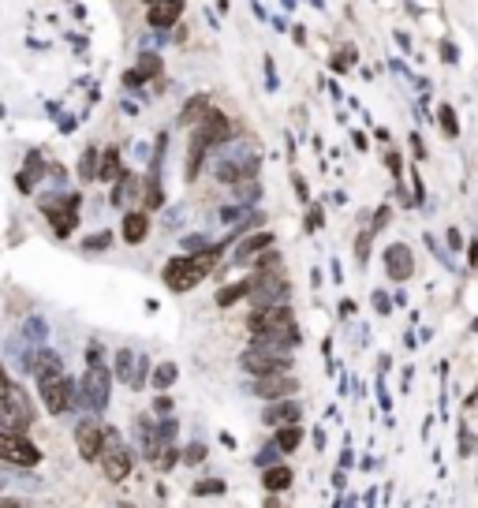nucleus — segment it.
I'll list each match as a JSON object with an SVG mask.
<instances>
[{
    "mask_svg": "<svg viewBox=\"0 0 478 508\" xmlns=\"http://www.w3.org/2000/svg\"><path fill=\"white\" fill-rule=\"evenodd\" d=\"M247 333L250 344L273 348V351H291L303 344V329L296 325L291 303H262L247 314Z\"/></svg>",
    "mask_w": 478,
    "mask_h": 508,
    "instance_id": "1",
    "label": "nucleus"
},
{
    "mask_svg": "<svg viewBox=\"0 0 478 508\" xmlns=\"http://www.w3.org/2000/svg\"><path fill=\"white\" fill-rule=\"evenodd\" d=\"M232 135H235V124H232V116H224L221 109H209L202 120L194 124L191 142H187V168H183L187 184H194V179H198V172H202V165L209 158V150L224 146Z\"/></svg>",
    "mask_w": 478,
    "mask_h": 508,
    "instance_id": "2",
    "label": "nucleus"
},
{
    "mask_svg": "<svg viewBox=\"0 0 478 508\" xmlns=\"http://www.w3.org/2000/svg\"><path fill=\"white\" fill-rule=\"evenodd\" d=\"M221 254H224V243H214V247H202V251H187V254H180V258H172V262L165 266V284L172 292H191L198 280H206L209 273L217 269L221 262Z\"/></svg>",
    "mask_w": 478,
    "mask_h": 508,
    "instance_id": "3",
    "label": "nucleus"
},
{
    "mask_svg": "<svg viewBox=\"0 0 478 508\" xmlns=\"http://www.w3.org/2000/svg\"><path fill=\"white\" fill-rule=\"evenodd\" d=\"M288 295H291V284L284 277V269L281 266H258V273L250 277V292L247 299L255 307L262 303H288Z\"/></svg>",
    "mask_w": 478,
    "mask_h": 508,
    "instance_id": "4",
    "label": "nucleus"
},
{
    "mask_svg": "<svg viewBox=\"0 0 478 508\" xmlns=\"http://www.w3.org/2000/svg\"><path fill=\"white\" fill-rule=\"evenodd\" d=\"M98 463H101V475L109 482H124L131 475V467H135V452L116 437V430H105V445H101Z\"/></svg>",
    "mask_w": 478,
    "mask_h": 508,
    "instance_id": "5",
    "label": "nucleus"
},
{
    "mask_svg": "<svg viewBox=\"0 0 478 508\" xmlns=\"http://www.w3.org/2000/svg\"><path fill=\"white\" fill-rule=\"evenodd\" d=\"M262 158L255 150H228V153H217V165H214V176L221 179L224 187H232L235 179H250L258 176Z\"/></svg>",
    "mask_w": 478,
    "mask_h": 508,
    "instance_id": "6",
    "label": "nucleus"
},
{
    "mask_svg": "<svg viewBox=\"0 0 478 508\" xmlns=\"http://www.w3.org/2000/svg\"><path fill=\"white\" fill-rule=\"evenodd\" d=\"M0 463L37 467V463H42V449H37L26 434H16V430H0Z\"/></svg>",
    "mask_w": 478,
    "mask_h": 508,
    "instance_id": "7",
    "label": "nucleus"
},
{
    "mask_svg": "<svg viewBox=\"0 0 478 508\" xmlns=\"http://www.w3.org/2000/svg\"><path fill=\"white\" fill-rule=\"evenodd\" d=\"M34 426V408L26 400L23 389H8L0 396V430H16V434H26Z\"/></svg>",
    "mask_w": 478,
    "mask_h": 508,
    "instance_id": "8",
    "label": "nucleus"
},
{
    "mask_svg": "<svg viewBox=\"0 0 478 508\" xmlns=\"http://www.w3.org/2000/svg\"><path fill=\"white\" fill-rule=\"evenodd\" d=\"M239 367H243L250 377H258V374H281V370H291V351H273V348L250 344L243 355H239Z\"/></svg>",
    "mask_w": 478,
    "mask_h": 508,
    "instance_id": "9",
    "label": "nucleus"
},
{
    "mask_svg": "<svg viewBox=\"0 0 478 508\" xmlns=\"http://www.w3.org/2000/svg\"><path fill=\"white\" fill-rule=\"evenodd\" d=\"M299 393V377L291 370H281V374H258L250 382V396L258 400H281V396H291Z\"/></svg>",
    "mask_w": 478,
    "mask_h": 508,
    "instance_id": "10",
    "label": "nucleus"
},
{
    "mask_svg": "<svg viewBox=\"0 0 478 508\" xmlns=\"http://www.w3.org/2000/svg\"><path fill=\"white\" fill-rule=\"evenodd\" d=\"M381 262H385L389 280H396V284H407L411 277H415V254H411L407 243H389L385 247V254H381Z\"/></svg>",
    "mask_w": 478,
    "mask_h": 508,
    "instance_id": "11",
    "label": "nucleus"
},
{
    "mask_svg": "<svg viewBox=\"0 0 478 508\" xmlns=\"http://www.w3.org/2000/svg\"><path fill=\"white\" fill-rule=\"evenodd\" d=\"M37 389H42V403L49 415H64L75 403V385L68 382V377H49V382H37Z\"/></svg>",
    "mask_w": 478,
    "mask_h": 508,
    "instance_id": "12",
    "label": "nucleus"
},
{
    "mask_svg": "<svg viewBox=\"0 0 478 508\" xmlns=\"http://www.w3.org/2000/svg\"><path fill=\"white\" fill-rule=\"evenodd\" d=\"M101 445H105V426L98 419H83L75 426V449H78V456H83L86 463H98Z\"/></svg>",
    "mask_w": 478,
    "mask_h": 508,
    "instance_id": "13",
    "label": "nucleus"
},
{
    "mask_svg": "<svg viewBox=\"0 0 478 508\" xmlns=\"http://www.w3.org/2000/svg\"><path fill=\"white\" fill-rule=\"evenodd\" d=\"M109 385H112V377H109V370L101 367V362H90V370H86V377H83V393H86V403L90 408H105L109 403Z\"/></svg>",
    "mask_w": 478,
    "mask_h": 508,
    "instance_id": "14",
    "label": "nucleus"
},
{
    "mask_svg": "<svg viewBox=\"0 0 478 508\" xmlns=\"http://www.w3.org/2000/svg\"><path fill=\"white\" fill-rule=\"evenodd\" d=\"M303 419V403L281 396V400H265V411H262V423L265 426H281V423H299Z\"/></svg>",
    "mask_w": 478,
    "mask_h": 508,
    "instance_id": "15",
    "label": "nucleus"
},
{
    "mask_svg": "<svg viewBox=\"0 0 478 508\" xmlns=\"http://www.w3.org/2000/svg\"><path fill=\"white\" fill-rule=\"evenodd\" d=\"M239 240H243V243L235 247V266H255L258 258L276 243L273 232H255V236H239Z\"/></svg>",
    "mask_w": 478,
    "mask_h": 508,
    "instance_id": "16",
    "label": "nucleus"
},
{
    "mask_svg": "<svg viewBox=\"0 0 478 508\" xmlns=\"http://www.w3.org/2000/svg\"><path fill=\"white\" fill-rule=\"evenodd\" d=\"M183 8H187V0H153L150 11H146V23H150L153 30H168L172 23H180Z\"/></svg>",
    "mask_w": 478,
    "mask_h": 508,
    "instance_id": "17",
    "label": "nucleus"
},
{
    "mask_svg": "<svg viewBox=\"0 0 478 508\" xmlns=\"http://www.w3.org/2000/svg\"><path fill=\"white\" fill-rule=\"evenodd\" d=\"M119 236H124V243H131V247L146 243V236H150V213L146 210H127L124 225H119Z\"/></svg>",
    "mask_w": 478,
    "mask_h": 508,
    "instance_id": "18",
    "label": "nucleus"
},
{
    "mask_svg": "<svg viewBox=\"0 0 478 508\" xmlns=\"http://www.w3.org/2000/svg\"><path fill=\"white\" fill-rule=\"evenodd\" d=\"M291 482H296V471H291L288 463H269V467H262V486L269 490V493L288 490Z\"/></svg>",
    "mask_w": 478,
    "mask_h": 508,
    "instance_id": "19",
    "label": "nucleus"
},
{
    "mask_svg": "<svg viewBox=\"0 0 478 508\" xmlns=\"http://www.w3.org/2000/svg\"><path fill=\"white\" fill-rule=\"evenodd\" d=\"M214 109V101H209V94H194L187 105L180 109V127H194L198 120H202V116Z\"/></svg>",
    "mask_w": 478,
    "mask_h": 508,
    "instance_id": "20",
    "label": "nucleus"
},
{
    "mask_svg": "<svg viewBox=\"0 0 478 508\" xmlns=\"http://www.w3.org/2000/svg\"><path fill=\"white\" fill-rule=\"evenodd\" d=\"M273 441H276V449H281L284 456H288V452H299V445H303V426H299V423H281V426H276V434H273Z\"/></svg>",
    "mask_w": 478,
    "mask_h": 508,
    "instance_id": "21",
    "label": "nucleus"
},
{
    "mask_svg": "<svg viewBox=\"0 0 478 508\" xmlns=\"http://www.w3.org/2000/svg\"><path fill=\"white\" fill-rule=\"evenodd\" d=\"M247 292H250V277L247 280H235V284H224V288L217 292V307L228 310V307L239 303V299H247Z\"/></svg>",
    "mask_w": 478,
    "mask_h": 508,
    "instance_id": "22",
    "label": "nucleus"
},
{
    "mask_svg": "<svg viewBox=\"0 0 478 508\" xmlns=\"http://www.w3.org/2000/svg\"><path fill=\"white\" fill-rule=\"evenodd\" d=\"M232 194H235V202H239V206L258 202V199H262V184H258V176H250V179H235V184H232Z\"/></svg>",
    "mask_w": 478,
    "mask_h": 508,
    "instance_id": "23",
    "label": "nucleus"
},
{
    "mask_svg": "<svg viewBox=\"0 0 478 508\" xmlns=\"http://www.w3.org/2000/svg\"><path fill=\"white\" fill-rule=\"evenodd\" d=\"M119 172H124V168H119V150H116V146H109V150L101 153L98 179H105V184H109V179H119Z\"/></svg>",
    "mask_w": 478,
    "mask_h": 508,
    "instance_id": "24",
    "label": "nucleus"
},
{
    "mask_svg": "<svg viewBox=\"0 0 478 508\" xmlns=\"http://www.w3.org/2000/svg\"><path fill=\"white\" fill-rule=\"evenodd\" d=\"M355 64H358V49H355V45H340V49H337V53H333V57H329V68H333L337 75H344V71H351V68H355Z\"/></svg>",
    "mask_w": 478,
    "mask_h": 508,
    "instance_id": "25",
    "label": "nucleus"
},
{
    "mask_svg": "<svg viewBox=\"0 0 478 508\" xmlns=\"http://www.w3.org/2000/svg\"><path fill=\"white\" fill-rule=\"evenodd\" d=\"M437 127H441L445 138H460V116H456L453 105H441V109H437Z\"/></svg>",
    "mask_w": 478,
    "mask_h": 508,
    "instance_id": "26",
    "label": "nucleus"
},
{
    "mask_svg": "<svg viewBox=\"0 0 478 508\" xmlns=\"http://www.w3.org/2000/svg\"><path fill=\"white\" fill-rule=\"evenodd\" d=\"M176 377H180V367H176V362H161V367L153 370V389H161V393H165V389L176 382Z\"/></svg>",
    "mask_w": 478,
    "mask_h": 508,
    "instance_id": "27",
    "label": "nucleus"
},
{
    "mask_svg": "<svg viewBox=\"0 0 478 508\" xmlns=\"http://www.w3.org/2000/svg\"><path fill=\"white\" fill-rule=\"evenodd\" d=\"M64 367H60V359L52 355V351H45L42 355V367H37V382H49V377H60Z\"/></svg>",
    "mask_w": 478,
    "mask_h": 508,
    "instance_id": "28",
    "label": "nucleus"
},
{
    "mask_svg": "<svg viewBox=\"0 0 478 508\" xmlns=\"http://www.w3.org/2000/svg\"><path fill=\"white\" fill-rule=\"evenodd\" d=\"M78 176H83L86 184H90V179H98V150H94V146H90V150L83 153V161H78Z\"/></svg>",
    "mask_w": 478,
    "mask_h": 508,
    "instance_id": "29",
    "label": "nucleus"
},
{
    "mask_svg": "<svg viewBox=\"0 0 478 508\" xmlns=\"http://www.w3.org/2000/svg\"><path fill=\"white\" fill-rule=\"evenodd\" d=\"M322 225H325V206L310 202V213H307V220H303V232H317Z\"/></svg>",
    "mask_w": 478,
    "mask_h": 508,
    "instance_id": "30",
    "label": "nucleus"
},
{
    "mask_svg": "<svg viewBox=\"0 0 478 508\" xmlns=\"http://www.w3.org/2000/svg\"><path fill=\"white\" fill-rule=\"evenodd\" d=\"M281 456H284V452L276 449V441H269V445H262V452L255 456V463H258V467H269V463L281 460Z\"/></svg>",
    "mask_w": 478,
    "mask_h": 508,
    "instance_id": "31",
    "label": "nucleus"
},
{
    "mask_svg": "<svg viewBox=\"0 0 478 508\" xmlns=\"http://www.w3.org/2000/svg\"><path fill=\"white\" fill-rule=\"evenodd\" d=\"M474 449H478V441L471 434V426L460 423V456H474Z\"/></svg>",
    "mask_w": 478,
    "mask_h": 508,
    "instance_id": "32",
    "label": "nucleus"
},
{
    "mask_svg": "<svg viewBox=\"0 0 478 508\" xmlns=\"http://www.w3.org/2000/svg\"><path fill=\"white\" fill-rule=\"evenodd\" d=\"M131 362H135V355L124 348V351L116 355V374H119V382H127V385H131Z\"/></svg>",
    "mask_w": 478,
    "mask_h": 508,
    "instance_id": "33",
    "label": "nucleus"
},
{
    "mask_svg": "<svg viewBox=\"0 0 478 508\" xmlns=\"http://www.w3.org/2000/svg\"><path fill=\"white\" fill-rule=\"evenodd\" d=\"M206 452H209V449L202 445V441H194V445H187V449H183V456H180V460L194 467V463H202V460H206Z\"/></svg>",
    "mask_w": 478,
    "mask_h": 508,
    "instance_id": "34",
    "label": "nucleus"
},
{
    "mask_svg": "<svg viewBox=\"0 0 478 508\" xmlns=\"http://www.w3.org/2000/svg\"><path fill=\"white\" fill-rule=\"evenodd\" d=\"M389 220H392V210H389V206H378L374 220H370V232H374V236H378V232H381L385 225H389Z\"/></svg>",
    "mask_w": 478,
    "mask_h": 508,
    "instance_id": "35",
    "label": "nucleus"
},
{
    "mask_svg": "<svg viewBox=\"0 0 478 508\" xmlns=\"http://www.w3.org/2000/svg\"><path fill=\"white\" fill-rule=\"evenodd\" d=\"M291 191H296L299 202H310V187H307V179H303L299 172H291Z\"/></svg>",
    "mask_w": 478,
    "mask_h": 508,
    "instance_id": "36",
    "label": "nucleus"
},
{
    "mask_svg": "<svg viewBox=\"0 0 478 508\" xmlns=\"http://www.w3.org/2000/svg\"><path fill=\"white\" fill-rule=\"evenodd\" d=\"M374 310H378V314H392V299H389V292H385V288L374 292Z\"/></svg>",
    "mask_w": 478,
    "mask_h": 508,
    "instance_id": "37",
    "label": "nucleus"
},
{
    "mask_svg": "<svg viewBox=\"0 0 478 508\" xmlns=\"http://www.w3.org/2000/svg\"><path fill=\"white\" fill-rule=\"evenodd\" d=\"M109 243H112V232H98V236L86 240V251H105Z\"/></svg>",
    "mask_w": 478,
    "mask_h": 508,
    "instance_id": "38",
    "label": "nucleus"
},
{
    "mask_svg": "<svg viewBox=\"0 0 478 508\" xmlns=\"http://www.w3.org/2000/svg\"><path fill=\"white\" fill-rule=\"evenodd\" d=\"M194 493H224V482L221 478H202L194 486Z\"/></svg>",
    "mask_w": 478,
    "mask_h": 508,
    "instance_id": "39",
    "label": "nucleus"
},
{
    "mask_svg": "<svg viewBox=\"0 0 478 508\" xmlns=\"http://www.w3.org/2000/svg\"><path fill=\"white\" fill-rule=\"evenodd\" d=\"M276 83H281V79H276V64H273V57H265V90L273 94Z\"/></svg>",
    "mask_w": 478,
    "mask_h": 508,
    "instance_id": "40",
    "label": "nucleus"
},
{
    "mask_svg": "<svg viewBox=\"0 0 478 508\" xmlns=\"http://www.w3.org/2000/svg\"><path fill=\"white\" fill-rule=\"evenodd\" d=\"M243 213H247L243 206H224V210H221V220H224V225H235V220L243 217Z\"/></svg>",
    "mask_w": 478,
    "mask_h": 508,
    "instance_id": "41",
    "label": "nucleus"
},
{
    "mask_svg": "<svg viewBox=\"0 0 478 508\" xmlns=\"http://www.w3.org/2000/svg\"><path fill=\"white\" fill-rule=\"evenodd\" d=\"M407 142H411V153H415V158H419V161H422V158H426V142H422V138H419V131H411V135H407Z\"/></svg>",
    "mask_w": 478,
    "mask_h": 508,
    "instance_id": "42",
    "label": "nucleus"
},
{
    "mask_svg": "<svg viewBox=\"0 0 478 508\" xmlns=\"http://www.w3.org/2000/svg\"><path fill=\"white\" fill-rule=\"evenodd\" d=\"M441 60L445 64H460V49L453 42H441Z\"/></svg>",
    "mask_w": 478,
    "mask_h": 508,
    "instance_id": "43",
    "label": "nucleus"
},
{
    "mask_svg": "<svg viewBox=\"0 0 478 508\" xmlns=\"http://www.w3.org/2000/svg\"><path fill=\"white\" fill-rule=\"evenodd\" d=\"M385 165H389V168H392V176H396V179H400V176H404V165H400V153H392V150H389V153H385Z\"/></svg>",
    "mask_w": 478,
    "mask_h": 508,
    "instance_id": "44",
    "label": "nucleus"
},
{
    "mask_svg": "<svg viewBox=\"0 0 478 508\" xmlns=\"http://www.w3.org/2000/svg\"><path fill=\"white\" fill-rule=\"evenodd\" d=\"M202 247H209L206 236H187V240H183V251H202Z\"/></svg>",
    "mask_w": 478,
    "mask_h": 508,
    "instance_id": "45",
    "label": "nucleus"
},
{
    "mask_svg": "<svg viewBox=\"0 0 478 508\" xmlns=\"http://www.w3.org/2000/svg\"><path fill=\"white\" fill-rule=\"evenodd\" d=\"M448 251H460V247H463V236H460V228H448Z\"/></svg>",
    "mask_w": 478,
    "mask_h": 508,
    "instance_id": "46",
    "label": "nucleus"
},
{
    "mask_svg": "<svg viewBox=\"0 0 478 508\" xmlns=\"http://www.w3.org/2000/svg\"><path fill=\"white\" fill-rule=\"evenodd\" d=\"M355 310H358V307H355V299H340V314H344V318H351Z\"/></svg>",
    "mask_w": 478,
    "mask_h": 508,
    "instance_id": "47",
    "label": "nucleus"
},
{
    "mask_svg": "<svg viewBox=\"0 0 478 508\" xmlns=\"http://www.w3.org/2000/svg\"><path fill=\"white\" fill-rule=\"evenodd\" d=\"M11 389V377H8V370H4V362H0V396H4Z\"/></svg>",
    "mask_w": 478,
    "mask_h": 508,
    "instance_id": "48",
    "label": "nucleus"
},
{
    "mask_svg": "<svg viewBox=\"0 0 478 508\" xmlns=\"http://www.w3.org/2000/svg\"><path fill=\"white\" fill-rule=\"evenodd\" d=\"M291 42H296V45H307V30L296 27V30H291Z\"/></svg>",
    "mask_w": 478,
    "mask_h": 508,
    "instance_id": "49",
    "label": "nucleus"
},
{
    "mask_svg": "<svg viewBox=\"0 0 478 508\" xmlns=\"http://www.w3.org/2000/svg\"><path fill=\"white\" fill-rule=\"evenodd\" d=\"M351 142H355L358 150H366V135H363V131H351Z\"/></svg>",
    "mask_w": 478,
    "mask_h": 508,
    "instance_id": "50",
    "label": "nucleus"
},
{
    "mask_svg": "<svg viewBox=\"0 0 478 508\" xmlns=\"http://www.w3.org/2000/svg\"><path fill=\"white\" fill-rule=\"evenodd\" d=\"M314 445H317V452H325V430H317L314 434Z\"/></svg>",
    "mask_w": 478,
    "mask_h": 508,
    "instance_id": "51",
    "label": "nucleus"
},
{
    "mask_svg": "<svg viewBox=\"0 0 478 508\" xmlns=\"http://www.w3.org/2000/svg\"><path fill=\"white\" fill-rule=\"evenodd\" d=\"M153 408H157V411H168V408H172V400H168V396H157Z\"/></svg>",
    "mask_w": 478,
    "mask_h": 508,
    "instance_id": "52",
    "label": "nucleus"
},
{
    "mask_svg": "<svg viewBox=\"0 0 478 508\" xmlns=\"http://www.w3.org/2000/svg\"><path fill=\"white\" fill-rule=\"evenodd\" d=\"M471 266H478V240H471Z\"/></svg>",
    "mask_w": 478,
    "mask_h": 508,
    "instance_id": "53",
    "label": "nucleus"
},
{
    "mask_svg": "<svg viewBox=\"0 0 478 508\" xmlns=\"http://www.w3.org/2000/svg\"><path fill=\"white\" fill-rule=\"evenodd\" d=\"M284 8H288V11H291V8H296V0H284Z\"/></svg>",
    "mask_w": 478,
    "mask_h": 508,
    "instance_id": "54",
    "label": "nucleus"
},
{
    "mask_svg": "<svg viewBox=\"0 0 478 508\" xmlns=\"http://www.w3.org/2000/svg\"><path fill=\"white\" fill-rule=\"evenodd\" d=\"M142 4H153V0H142Z\"/></svg>",
    "mask_w": 478,
    "mask_h": 508,
    "instance_id": "55",
    "label": "nucleus"
}]
</instances>
